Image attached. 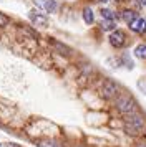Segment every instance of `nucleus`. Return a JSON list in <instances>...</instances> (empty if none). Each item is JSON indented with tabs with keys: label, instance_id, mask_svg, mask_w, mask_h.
Returning a JSON list of instances; mask_svg holds the SVG:
<instances>
[{
	"label": "nucleus",
	"instance_id": "f257e3e1",
	"mask_svg": "<svg viewBox=\"0 0 146 147\" xmlns=\"http://www.w3.org/2000/svg\"><path fill=\"white\" fill-rule=\"evenodd\" d=\"M125 129H126V132L131 134V136L139 134L145 129V117L141 114H136V113L128 114L126 119H125Z\"/></svg>",
	"mask_w": 146,
	"mask_h": 147
},
{
	"label": "nucleus",
	"instance_id": "f03ea898",
	"mask_svg": "<svg viewBox=\"0 0 146 147\" xmlns=\"http://www.w3.org/2000/svg\"><path fill=\"white\" fill-rule=\"evenodd\" d=\"M115 106L118 109L119 113L123 114H131L136 111V101L133 99L130 94H119L118 98H116V102H115Z\"/></svg>",
	"mask_w": 146,
	"mask_h": 147
},
{
	"label": "nucleus",
	"instance_id": "7ed1b4c3",
	"mask_svg": "<svg viewBox=\"0 0 146 147\" xmlns=\"http://www.w3.org/2000/svg\"><path fill=\"white\" fill-rule=\"evenodd\" d=\"M100 93H101V98H103V99H113V98L119 93L118 83L113 81V80H106L105 83H103L101 89H100Z\"/></svg>",
	"mask_w": 146,
	"mask_h": 147
},
{
	"label": "nucleus",
	"instance_id": "20e7f679",
	"mask_svg": "<svg viewBox=\"0 0 146 147\" xmlns=\"http://www.w3.org/2000/svg\"><path fill=\"white\" fill-rule=\"evenodd\" d=\"M108 40H110V45L113 48H123L126 45V35L121 30H113V33L110 35Z\"/></svg>",
	"mask_w": 146,
	"mask_h": 147
},
{
	"label": "nucleus",
	"instance_id": "39448f33",
	"mask_svg": "<svg viewBox=\"0 0 146 147\" xmlns=\"http://www.w3.org/2000/svg\"><path fill=\"white\" fill-rule=\"evenodd\" d=\"M33 3L37 7H40L43 12H46V13H55L57 8H58L57 0H33Z\"/></svg>",
	"mask_w": 146,
	"mask_h": 147
},
{
	"label": "nucleus",
	"instance_id": "423d86ee",
	"mask_svg": "<svg viewBox=\"0 0 146 147\" xmlns=\"http://www.w3.org/2000/svg\"><path fill=\"white\" fill-rule=\"evenodd\" d=\"M28 18H30V22H32L33 25H37V27H46V25H48V18H46L42 12H37V10H30V12H28Z\"/></svg>",
	"mask_w": 146,
	"mask_h": 147
},
{
	"label": "nucleus",
	"instance_id": "0eeeda50",
	"mask_svg": "<svg viewBox=\"0 0 146 147\" xmlns=\"http://www.w3.org/2000/svg\"><path fill=\"white\" fill-rule=\"evenodd\" d=\"M130 28H131L134 33L145 35L146 33V20H145V18H139V17H136V18L130 23Z\"/></svg>",
	"mask_w": 146,
	"mask_h": 147
},
{
	"label": "nucleus",
	"instance_id": "6e6552de",
	"mask_svg": "<svg viewBox=\"0 0 146 147\" xmlns=\"http://www.w3.org/2000/svg\"><path fill=\"white\" fill-rule=\"evenodd\" d=\"M119 17H121V20L125 22V23H128V25H130V23H131V22L138 17V13H136L134 10H123Z\"/></svg>",
	"mask_w": 146,
	"mask_h": 147
},
{
	"label": "nucleus",
	"instance_id": "1a4fd4ad",
	"mask_svg": "<svg viewBox=\"0 0 146 147\" xmlns=\"http://www.w3.org/2000/svg\"><path fill=\"white\" fill-rule=\"evenodd\" d=\"M52 45L55 47V50H57V51H58L60 55H65V56H68V55L72 53V50L66 47V45L60 43V41H52Z\"/></svg>",
	"mask_w": 146,
	"mask_h": 147
},
{
	"label": "nucleus",
	"instance_id": "9d476101",
	"mask_svg": "<svg viewBox=\"0 0 146 147\" xmlns=\"http://www.w3.org/2000/svg\"><path fill=\"white\" fill-rule=\"evenodd\" d=\"M83 20H85L86 25H91L93 22H95V17H93V10L91 8H83Z\"/></svg>",
	"mask_w": 146,
	"mask_h": 147
},
{
	"label": "nucleus",
	"instance_id": "9b49d317",
	"mask_svg": "<svg viewBox=\"0 0 146 147\" xmlns=\"http://www.w3.org/2000/svg\"><path fill=\"white\" fill-rule=\"evenodd\" d=\"M134 56L136 58H139V60H146V45L143 43V45H138V47L134 48Z\"/></svg>",
	"mask_w": 146,
	"mask_h": 147
},
{
	"label": "nucleus",
	"instance_id": "f8f14e48",
	"mask_svg": "<svg viewBox=\"0 0 146 147\" xmlns=\"http://www.w3.org/2000/svg\"><path fill=\"white\" fill-rule=\"evenodd\" d=\"M115 28H116L115 20H105V18H103V22H101V30H105V32H113Z\"/></svg>",
	"mask_w": 146,
	"mask_h": 147
},
{
	"label": "nucleus",
	"instance_id": "ddd939ff",
	"mask_svg": "<svg viewBox=\"0 0 146 147\" xmlns=\"http://www.w3.org/2000/svg\"><path fill=\"white\" fill-rule=\"evenodd\" d=\"M100 13H101V17H103L105 20H115V18H116L115 12L110 10V8H101V10H100Z\"/></svg>",
	"mask_w": 146,
	"mask_h": 147
},
{
	"label": "nucleus",
	"instance_id": "4468645a",
	"mask_svg": "<svg viewBox=\"0 0 146 147\" xmlns=\"http://www.w3.org/2000/svg\"><path fill=\"white\" fill-rule=\"evenodd\" d=\"M38 147H61V146H60L58 140H55V139H45L38 144Z\"/></svg>",
	"mask_w": 146,
	"mask_h": 147
},
{
	"label": "nucleus",
	"instance_id": "2eb2a0df",
	"mask_svg": "<svg viewBox=\"0 0 146 147\" xmlns=\"http://www.w3.org/2000/svg\"><path fill=\"white\" fill-rule=\"evenodd\" d=\"M123 61H125V65H126V68H128V69H133V66H134V65H133V61L128 58V55H123Z\"/></svg>",
	"mask_w": 146,
	"mask_h": 147
},
{
	"label": "nucleus",
	"instance_id": "dca6fc26",
	"mask_svg": "<svg viewBox=\"0 0 146 147\" xmlns=\"http://www.w3.org/2000/svg\"><path fill=\"white\" fill-rule=\"evenodd\" d=\"M7 23H8V18L3 13H0V27H5Z\"/></svg>",
	"mask_w": 146,
	"mask_h": 147
},
{
	"label": "nucleus",
	"instance_id": "f3484780",
	"mask_svg": "<svg viewBox=\"0 0 146 147\" xmlns=\"http://www.w3.org/2000/svg\"><path fill=\"white\" fill-rule=\"evenodd\" d=\"M138 86H139V89H141L143 93H146V83H145V81H139Z\"/></svg>",
	"mask_w": 146,
	"mask_h": 147
},
{
	"label": "nucleus",
	"instance_id": "a211bd4d",
	"mask_svg": "<svg viewBox=\"0 0 146 147\" xmlns=\"http://www.w3.org/2000/svg\"><path fill=\"white\" fill-rule=\"evenodd\" d=\"M5 147H22V146H18V144H13V142H8V144H5Z\"/></svg>",
	"mask_w": 146,
	"mask_h": 147
},
{
	"label": "nucleus",
	"instance_id": "6ab92c4d",
	"mask_svg": "<svg viewBox=\"0 0 146 147\" xmlns=\"http://www.w3.org/2000/svg\"><path fill=\"white\" fill-rule=\"evenodd\" d=\"M139 3H141V5H145V7H146V0H139Z\"/></svg>",
	"mask_w": 146,
	"mask_h": 147
},
{
	"label": "nucleus",
	"instance_id": "aec40b11",
	"mask_svg": "<svg viewBox=\"0 0 146 147\" xmlns=\"http://www.w3.org/2000/svg\"><path fill=\"white\" fill-rule=\"evenodd\" d=\"M138 147H146V146H145V144H139V146H138Z\"/></svg>",
	"mask_w": 146,
	"mask_h": 147
},
{
	"label": "nucleus",
	"instance_id": "412c9836",
	"mask_svg": "<svg viewBox=\"0 0 146 147\" xmlns=\"http://www.w3.org/2000/svg\"><path fill=\"white\" fill-rule=\"evenodd\" d=\"M113 2H119V0H113Z\"/></svg>",
	"mask_w": 146,
	"mask_h": 147
},
{
	"label": "nucleus",
	"instance_id": "4be33fe9",
	"mask_svg": "<svg viewBox=\"0 0 146 147\" xmlns=\"http://www.w3.org/2000/svg\"><path fill=\"white\" fill-rule=\"evenodd\" d=\"M0 147H2V144H0Z\"/></svg>",
	"mask_w": 146,
	"mask_h": 147
}]
</instances>
